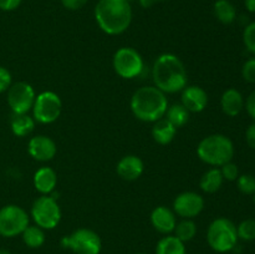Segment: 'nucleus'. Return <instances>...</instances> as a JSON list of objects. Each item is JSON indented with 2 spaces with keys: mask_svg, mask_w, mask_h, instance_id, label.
Here are the masks:
<instances>
[{
  "mask_svg": "<svg viewBox=\"0 0 255 254\" xmlns=\"http://www.w3.org/2000/svg\"><path fill=\"white\" fill-rule=\"evenodd\" d=\"M131 111L137 120L156 122L163 119L168 109V100L164 92L156 86H142L131 97Z\"/></svg>",
  "mask_w": 255,
  "mask_h": 254,
  "instance_id": "nucleus-3",
  "label": "nucleus"
},
{
  "mask_svg": "<svg viewBox=\"0 0 255 254\" xmlns=\"http://www.w3.org/2000/svg\"><path fill=\"white\" fill-rule=\"evenodd\" d=\"M253 196H254V203H255V193L253 194Z\"/></svg>",
  "mask_w": 255,
  "mask_h": 254,
  "instance_id": "nucleus-41",
  "label": "nucleus"
},
{
  "mask_svg": "<svg viewBox=\"0 0 255 254\" xmlns=\"http://www.w3.org/2000/svg\"><path fill=\"white\" fill-rule=\"evenodd\" d=\"M152 79L154 86L164 94H176L187 86V70L177 55H159L152 66Z\"/></svg>",
  "mask_w": 255,
  "mask_h": 254,
  "instance_id": "nucleus-1",
  "label": "nucleus"
},
{
  "mask_svg": "<svg viewBox=\"0 0 255 254\" xmlns=\"http://www.w3.org/2000/svg\"><path fill=\"white\" fill-rule=\"evenodd\" d=\"M34 187L41 194H51L57 186V173L51 167H41L34 173Z\"/></svg>",
  "mask_w": 255,
  "mask_h": 254,
  "instance_id": "nucleus-17",
  "label": "nucleus"
},
{
  "mask_svg": "<svg viewBox=\"0 0 255 254\" xmlns=\"http://www.w3.org/2000/svg\"><path fill=\"white\" fill-rule=\"evenodd\" d=\"M31 217L35 224L42 229H54L61 221V209L56 198L50 194H41L31 206Z\"/></svg>",
  "mask_w": 255,
  "mask_h": 254,
  "instance_id": "nucleus-6",
  "label": "nucleus"
},
{
  "mask_svg": "<svg viewBox=\"0 0 255 254\" xmlns=\"http://www.w3.org/2000/svg\"><path fill=\"white\" fill-rule=\"evenodd\" d=\"M10 86H11V74L7 69L0 66V94L6 91Z\"/></svg>",
  "mask_w": 255,
  "mask_h": 254,
  "instance_id": "nucleus-32",
  "label": "nucleus"
},
{
  "mask_svg": "<svg viewBox=\"0 0 255 254\" xmlns=\"http://www.w3.org/2000/svg\"><path fill=\"white\" fill-rule=\"evenodd\" d=\"M137 254H144V253H137Z\"/></svg>",
  "mask_w": 255,
  "mask_h": 254,
  "instance_id": "nucleus-43",
  "label": "nucleus"
},
{
  "mask_svg": "<svg viewBox=\"0 0 255 254\" xmlns=\"http://www.w3.org/2000/svg\"><path fill=\"white\" fill-rule=\"evenodd\" d=\"M29 214L16 204H7L0 209V236L12 238L21 234L29 226Z\"/></svg>",
  "mask_w": 255,
  "mask_h": 254,
  "instance_id": "nucleus-10",
  "label": "nucleus"
},
{
  "mask_svg": "<svg viewBox=\"0 0 255 254\" xmlns=\"http://www.w3.org/2000/svg\"><path fill=\"white\" fill-rule=\"evenodd\" d=\"M151 223L157 232L168 236V234L173 233L174 228H176V213L167 207L158 206L152 211Z\"/></svg>",
  "mask_w": 255,
  "mask_h": 254,
  "instance_id": "nucleus-16",
  "label": "nucleus"
},
{
  "mask_svg": "<svg viewBox=\"0 0 255 254\" xmlns=\"http://www.w3.org/2000/svg\"><path fill=\"white\" fill-rule=\"evenodd\" d=\"M35 97L34 87L25 81L15 82L7 89V104L12 114H27L32 110Z\"/></svg>",
  "mask_w": 255,
  "mask_h": 254,
  "instance_id": "nucleus-11",
  "label": "nucleus"
},
{
  "mask_svg": "<svg viewBox=\"0 0 255 254\" xmlns=\"http://www.w3.org/2000/svg\"><path fill=\"white\" fill-rule=\"evenodd\" d=\"M221 172H222V176H223L224 179L227 181H237V178L239 177V168L236 163L233 162H227L226 164L221 167Z\"/></svg>",
  "mask_w": 255,
  "mask_h": 254,
  "instance_id": "nucleus-30",
  "label": "nucleus"
},
{
  "mask_svg": "<svg viewBox=\"0 0 255 254\" xmlns=\"http://www.w3.org/2000/svg\"><path fill=\"white\" fill-rule=\"evenodd\" d=\"M247 10L251 12H255V0H244Z\"/></svg>",
  "mask_w": 255,
  "mask_h": 254,
  "instance_id": "nucleus-37",
  "label": "nucleus"
},
{
  "mask_svg": "<svg viewBox=\"0 0 255 254\" xmlns=\"http://www.w3.org/2000/svg\"><path fill=\"white\" fill-rule=\"evenodd\" d=\"M177 128L164 117L154 122L152 127V137L159 144H168L174 139Z\"/></svg>",
  "mask_w": 255,
  "mask_h": 254,
  "instance_id": "nucleus-19",
  "label": "nucleus"
},
{
  "mask_svg": "<svg viewBox=\"0 0 255 254\" xmlns=\"http://www.w3.org/2000/svg\"><path fill=\"white\" fill-rule=\"evenodd\" d=\"M204 208V198L197 192H182L174 198L173 212L181 218L192 219Z\"/></svg>",
  "mask_w": 255,
  "mask_h": 254,
  "instance_id": "nucleus-12",
  "label": "nucleus"
},
{
  "mask_svg": "<svg viewBox=\"0 0 255 254\" xmlns=\"http://www.w3.org/2000/svg\"><path fill=\"white\" fill-rule=\"evenodd\" d=\"M156 1H162V0H156Z\"/></svg>",
  "mask_w": 255,
  "mask_h": 254,
  "instance_id": "nucleus-42",
  "label": "nucleus"
},
{
  "mask_svg": "<svg viewBox=\"0 0 255 254\" xmlns=\"http://www.w3.org/2000/svg\"><path fill=\"white\" fill-rule=\"evenodd\" d=\"M213 9L214 15L222 24L229 25L236 21L237 9L229 0H217Z\"/></svg>",
  "mask_w": 255,
  "mask_h": 254,
  "instance_id": "nucleus-23",
  "label": "nucleus"
},
{
  "mask_svg": "<svg viewBox=\"0 0 255 254\" xmlns=\"http://www.w3.org/2000/svg\"><path fill=\"white\" fill-rule=\"evenodd\" d=\"M143 171V161L134 154H127L117 162L116 172L125 181H136L142 176Z\"/></svg>",
  "mask_w": 255,
  "mask_h": 254,
  "instance_id": "nucleus-15",
  "label": "nucleus"
},
{
  "mask_svg": "<svg viewBox=\"0 0 255 254\" xmlns=\"http://www.w3.org/2000/svg\"><path fill=\"white\" fill-rule=\"evenodd\" d=\"M197 154L204 163L213 167H222L233 159L234 144L226 134H209L198 143Z\"/></svg>",
  "mask_w": 255,
  "mask_h": 254,
  "instance_id": "nucleus-4",
  "label": "nucleus"
},
{
  "mask_svg": "<svg viewBox=\"0 0 255 254\" xmlns=\"http://www.w3.org/2000/svg\"><path fill=\"white\" fill-rule=\"evenodd\" d=\"M237 187L243 194H254L255 177L253 174H242L237 178Z\"/></svg>",
  "mask_w": 255,
  "mask_h": 254,
  "instance_id": "nucleus-28",
  "label": "nucleus"
},
{
  "mask_svg": "<svg viewBox=\"0 0 255 254\" xmlns=\"http://www.w3.org/2000/svg\"><path fill=\"white\" fill-rule=\"evenodd\" d=\"M238 238L242 241L252 242L255 239V219H244L237 226Z\"/></svg>",
  "mask_w": 255,
  "mask_h": 254,
  "instance_id": "nucleus-27",
  "label": "nucleus"
},
{
  "mask_svg": "<svg viewBox=\"0 0 255 254\" xmlns=\"http://www.w3.org/2000/svg\"><path fill=\"white\" fill-rule=\"evenodd\" d=\"M223 182L224 178L222 176L221 169L217 168V167H213V168L204 172L203 176L201 177L199 187L206 193H216V192H218L221 189Z\"/></svg>",
  "mask_w": 255,
  "mask_h": 254,
  "instance_id": "nucleus-21",
  "label": "nucleus"
},
{
  "mask_svg": "<svg viewBox=\"0 0 255 254\" xmlns=\"http://www.w3.org/2000/svg\"><path fill=\"white\" fill-rule=\"evenodd\" d=\"M89 0H61L64 7L67 10H79L84 6Z\"/></svg>",
  "mask_w": 255,
  "mask_h": 254,
  "instance_id": "nucleus-35",
  "label": "nucleus"
},
{
  "mask_svg": "<svg viewBox=\"0 0 255 254\" xmlns=\"http://www.w3.org/2000/svg\"><path fill=\"white\" fill-rule=\"evenodd\" d=\"M61 246L75 254H100L102 242L99 234L89 228H79L61 239Z\"/></svg>",
  "mask_w": 255,
  "mask_h": 254,
  "instance_id": "nucleus-7",
  "label": "nucleus"
},
{
  "mask_svg": "<svg viewBox=\"0 0 255 254\" xmlns=\"http://www.w3.org/2000/svg\"><path fill=\"white\" fill-rule=\"evenodd\" d=\"M174 236L182 241L183 243L192 241L197 234V224L193 219L182 218L181 222H177L176 228H174Z\"/></svg>",
  "mask_w": 255,
  "mask_h": 254,
  "instance_id": "nucleus-26",
  "label": "nucleus"
},
{
  "mask_svg": "<svg viewBox=\"0 0 255 254\" xmlns=\"http://www.w3.org/2000/svg\"><path fill=\"white\" fill-rule=\"evenodd\" d=\"M0 254H12V253H10V252L6 251V249H1V248H0Z\"/></svg>",
  "mask_w": 255,
  "mask_h": 254,
  "instance_id": "nucleus-39",
  "label": "nucleus"
},
{
  "mask_svg": "<svg viewBox=\"0 0 255 254\" xmlns=\"http://www.w3.org/2000/svg\"><path fill=\"white\" fill-rule=\"evenodd\" d=\"M237 226L228 218H217L209 224L207 242L214 252L227 253L236 248L238 243Z\"/></svg>",
  "mask_w": 255,
  "mask_h": 254,
  "instance_id": "nucleus-5",
  "label": "nucleus"
},
{
  "mask_svg": "<svg viewBox=\"0 0 255 254\" xmlns=\"http://www.w3.org/2000/svg\"><path fill=\"white\" fill-rule=\"evenodd\" d=\"M156 254H187L186 246L176 236L163 237L156 246Z\"/></svg>",
  "mask_w": 255,
  "mask_h": 254,
  "instance_id": "nucleus-22",
  "label": "nucleus"
},
{
  "mask_svg": "<svg viewBox=\"0 0 255 254\" xmlns=\"http://www.w3.org/2000/svg\"><path fill=\"white\" fill-rule=\"evenodd\" d=\"M27 152L36 161L47 162L56 156L57 147L52 138L45 134H37L30 138L27 143Z\"/></svg>",
  "mask_w": 255,
  "mask_h": 254,
  "instance_id": "nucleus-13",
  "label": "nucleus"
},
{
  "mask_svg": "<svg viewBox=\"0 0 255 254\" xmlns=\"http://www.w3.org/2000/svg\"><path fill=\"white\" fill-rule=\"evenodd\" d=\"M246 141L247 144L252 149H255V122L251 124L246 131Z\"/></svg>",
  "mask_w": 255,
  "mask_h": 254,
  "instance_id": "nucleus-36",
  "label": "nucleus"
},
{
  "mask_svg": "<svg viewBox=\"0 0 255 254\" xmlns=\"http://www.w3.org/2000/svg\"><path fill=\"white\" fill-rule=\"evenodd\" d=\"M62 111V101L54 91L40 92L35 97L32 106V117L36 122L49 125L56 121Z\"/></svg>",
  "mask_w": 255,
  "mask_h": 254,
  "instance_id": "nucleus-9",
  "label": "nucleus"
},
{
  "mask_svg": "<svg viewBox=\"0 0 255 254\" xmlns=\"http://www.w3.org/2000/svg\"><path fill=\"white\" fill-rule=\"evenodd\" d=\"M242 76L247 82L255 84V57L247 60L242 67Z\"/></svg>",
  "mask_w": 255,
  "mask_h": 254,
  "instance_id": "nucleus-31",
  "label": "nucleus"
},
{
  "mask_svg": "<svg viewBox=\"0 0 255 254\" xmlns=\"http://www.w3.org/2000/svg\"><path fill=\"white\" fill-rule=\"evenodd\" d=\"M222 111L229 117L238 116L244 109V99L241 91L237 89H228L223 92L221 97Z\"/></svg>",
  "mask_w": 255,
  "mask_h": 254,
  "instance_id": "nucleus-18",
  "label": "nucleus"
},
{
  "mask_svg": "<svg viewBox=\"0 0 255 254\" xmlns=\"http://www.w3.org/2000/svg\"><path fill=\"white\" fill-rule=\"evenodd\" d=\"M95 20L105 34H122L132 22L131 2L126 0H100L95 6Z\"/></svg>",
  "mask_w": 255,
  "mask_h": 254,
  "instance_id": "nucleus-2",
  "label": "nucleus"
},
{
  "mask_svg": "<svg viewBox=\"0 0 255 254\" xmlns=\"http://www.w3.org/2000/svg\"><path fill=\"white\" fill-rule=\"evenodd\" d=\"M22 0H0V10L2 11H12L17 9Z\"/></svg>",
  "mask_w": 255,
  "mask_h": 254,
  "instance_id": "nucleus-34",
  "label": "nucleus"
},
{
  "mask_svg": "<svg viewBox=\"0 0 255 254\" xmlns=\"http://www.w3.org/2000/svg\"><path fill=\"white\" fill-rule=\"evenodd\" d=\"M112 66L120 77L131 80L142 74L144 64L141 54L136 49L125 46L115 52Z\"/></svg>",
  "mask_w": 255,
  "mask_h": 254,
  "instance_id": "nucleus-8",
  "label": "nucleus"
},
{
  "mask_svg": "<svg viewBox=\"0 0 255 254\" xmlns=\"http://www.w3.org/2000/svg\"><path fill=\"white\" fill-rule=\"evenodd\" d=\"M21 236L25 246L32 249L40 248L45 243V239H46L44 229L37 227L36 224L35 226H30L29 224L21 233Z\"/></svg>",
  "mask_w": 255,
  "mask_h": 254,
  "instance_id": "nucleus-25",
  "label": "nucleus"
},
{
  "mask_svg": "<svg viewBox=\"0 0 255 254\" xmlns=\"http://www.w3.org/2000/svg\"><path fill=\"white\" fill-rule=\"evenodd\" d=\"M244 107H246L249 116L255 120V90L253 92H251L249 96L247 97L246 102H244Z\"/></svg>",
  "mask_w": 255,
  "mask_h": 254,
  "instance_id": "nucleus-33",
  "label": "nucleus"
},
{
  "mask_svg": "<svg viewBox=\"0 0 255 254\" xmlns=\"http://www.w3.org/2000/svg\"><path fill=\"white\" fill-rule=\"evenodd\" d=\"M181 100V104L189 112H202L208 105V94L201 86L191 85L182 90Z\"/></svg>",
  "mask_w": 255,
  "mask_h": 254,
  "instance_id": "nucleus-14",
  "label": "nucleus"
},
{
  "mask_svg": "<svg viewBox=\"0 0 255 254\" xmlns=\"http://www.w3.org/2000/svg\"><path fill=\"white\" fill-rule=\"evenodd\" d=\"M189 114H191V112H189L182 104H173L172 106H168L164 117H166L176 128H179V127H183L184 125L189 121Z\"/></svg>",
  "mask_w": 255,
  "mask_h": 254,
  "instance_id": "nucleus-24",
  "label": "nucleus"
},
{
  "mask_svg": "<svg viewBox=\"0 0 255 254\" xmlns=\"http://www.w3.org/2000/svg\"><path fill=\"white\" fill-rule=\"evenodd\" d=\"M243 41L247 50L255 55V21L246 26L243 31Z\"/></svg>",
  "mask_w": 255,
  "mask_h": 254,
  "instance_id": "nucleus-29",
  "label": "nucleus"
},
{
  "mask_svg": "<svg viewBox=\"0 0 255 254\" xmlns=\"http://www.w3.org/2000/svg\"><path fill=\"white\" fill-rule=\"evenodd\" d=\"M138 2L142 7L147 9V7H151L156 2V0H138Z\"/></svg>",
  "mask_w": 255,
  "mask_h": 254,
  "instance_id": "nucleus-38",
  "label": "nucleus"
},
{
  "mask_svg": "<svg viewBox=\"0 0 255 254\" xmlns=\"http://www.w3.org/2000/svg\"><path fill=\"white\" fill-rule=\"evenodd\" d=\"M126 1H128V2H132V1H134V0H126Z\"/></svg>",
  "mask_w": 255,
  "mask_h": 254,
  "instance_id": "nucleus-40",
  "label": "nucleus"
},
{
  "mask_svg": "<svg viewBox=\"0 0 255 254\" xmlns=\"http://www.w3.org/2000/svg\"><path fill=\"white\" fill-rule=\"evenodd\" d=\"M35 120L34 117L30 116L29 114H14L11 117V131L15 136L17 137H26L34 131L35 128Z\"/></svg>",
  "mask_w": 255,
  "mask_h": 254,
  "instance_id": "nucleus-20",
  "label": "nucleus"
}]
</instances>
